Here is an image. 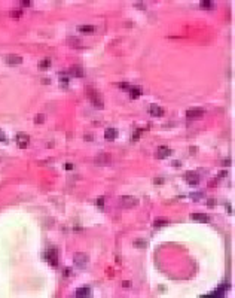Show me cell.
I'll use <instances>...</instances> for the list:
<instances>
[{
  "label": "cell",
  "instance_id": "obj_1",
  "mask_svg": "<svg viewBox=\"0 0 235 298\" xmlns=\"http://www.w3.org/2000/svg\"><path fill=\"white\" fill-rule=\"evenodd\" d=\"M88 97H89L91 103H92L94 106H95V107H98V109H103V107H104V103H103V97L100 96V93H97L95 89L89 88V89H88Z\"/></svg>",
  "mask_w": 235,
  "mask_h": 298
},
{
  "label": "cell",
  "instance_id": "obj_2",
  "mask_svg": "<svg viewBox=\"0 0 235 298\" xmlns=\"http://www.w3.org/2000/svg\"><path fill=\"white\" fill-rule=\"evenodd\" d=\"M15 140H16L18 148H21V149H26V148L28 146V143H30V137H28L27 134H24V133H18Z\"/></svg>",
  "mask_w": 235,
  "mask_h": 298
},
{
  "label": "cell",
  "instance_id": "obj_3",
  "mask_svg": "<svg viewBox=\"0 0 235 298\" xmlns=\"http://www.w3.org/2000/svg\"><path fill=\"white\" fill-rule=\"evenodd\" d=\"M73 261H75V265H76V267L83 268V267H86V265H88L89 258H88V255H86V254H76V255H75V258H73Z\"/></svg>",
  "mask_w": 235,
  "mask_h": 298
},
{
  "label": "cell",
  "instance_id": "obj_4",
  "mask_svg": "<svg viewBox=\"0 0 235 298\" xmlns=\"http://www.w3.org/2000/svg\"><path fill=\"white\" fill-rule=\"evenodd\" d=\"M186 116H187V119H201L204 116V109H199V107L189 109L186 112Z\"/></svg>",
  "mask_w": 235,
  "mask_h": 298
},
{
  "label": "cell",
  "instance_id": "obj_5",
  "mask_svg": "<svg viewBox=\"0 0 235 298\" xmlns=\"http://www.w3.org/2000/svg\"><path fill=\"white\" fill-rule=\"evenodd\" d=\"M45 259L49 261L54 267H57V264H58V254H57V250H55V249L48 250V252L45 254Z\"/></svg>",
  "mask_w": 235,
  "mask_h": 298
},
{
  "label": "cell",
  "instance_id": "obj_6",
  "mask_svg": "<svg viewBox=\"0 0 235 298\" xmlns=\"http://www.w3.org/2000/svg\"><path fill=\"white\" fill-rule=\"evenodd\" d=\"M184 179H186V182L189 183L191 187H197L198 183H199V176L195 173V172H191V173H186L184 174Z\"/></svg>",
  "mask_w": 235,
  "mask_h": 298
},
{
  "label": "cell",
  "instance_id": "obj_7",
  "mask_svg": "<svg viewBox=\"0 0 235 298\" xmlns=\"http://www.w3.org/2000/svg\"><path fill=\"white\" fill-rule=\"evenodd\" d=\"M68 75L73 76V78H83L85 76V70L82 67H79V66H72V67H70V70H68Z\"/></svg>",
  "mask_w": 235,
  "mask_h": 298
},
{
  "label": "cell",
  "instance_id": "obj_8",
  "mask_svg": "<svg viewBox=\"0 0 235 298\" xmlns=\"http://www.w3.org/2000/svg\"><path fill=\"white\" fill-rule=\"evenodd\" d=\"M110 159H112V157L109 154H100L95 157V164L97 166H106V164H110Z\"/></svg>",
  "mask_w": 235,
  "mask_h": 298
},
{
  "label": "cell",
  "instance_id": "obj_9",
  "mask_svg": "<svg viewBox=\"0 0 235 298\" xmlns=\"http://www.w3.org/2000/svg\"><path fill=\"white\" fill-rule=\"evenodd\" d=\"M170 155H171V149H170V148H167V146H159V148H158L156 157H158L159 159H164V158H167V157H170Z\"/></svg>",
  "mask_w": 235,
  "mask_h": 298
},
{
  "label": "cell",
  "instance_id": "obj_10",
  "mask_svg": "<svg viewBox=\"0 0 235 298\" xmlns=\"http://www.w3.org/2000/svg\"><path fill=\"white\" fill-rule=\"evenodd\" d=\"M122 204L125 207H131V206H137L138 204V200L135 197H130V195H124L122 197Z\"/></svg>",
  "mask_w": 235,
  "mask_h": 298
},
{
  "label": "cell",
  "instance_id": "obj_11",
  "mask_svg": "<svg viewBox=\"0 0 235 298\" xmlns=\"http://www.w3.org/2000/svg\"><path fill=\"white\" fill-rule=\"evenodd\" d=\"M149 113L152 116H162L164 115V109L159 107L158 104H150L149 106Z\"/></svg>",
  "mask_w": 235,
  "mask_h": 298
},
{
  "label": "cell",
  "instance_id": "obj_12",
  "mask_svg": "<svg viewBox=\"0 0 235 298\" xmlns=\"http://www.w3.org/2000/svg\"><path fill=\"white\" fill-rule=\"evenodd\" d=\"M6 63L9 66H19L22 63V58L18 55H9V57H6Z\"/></svg>",
  "mask_w": 235,
  "mask_h": 298
},
{
  "label": "cell",
  "instance_id": "obj_13",
  "mask_svg": "<svg viewBox=\"0 0 235 298\" xmlns=\"http://www.w3.org/2000/svg\"><path fill=\"white\" fill-rule=\"evenodd\" d=\"M191 218L197 222H208V216L204 215V213H192Z\"/></svg>",
  "mask_w": 235,
  "mask_h": 298
},
{
  "label": "cell",
  "instance_id": "obj_14",
  "mask_svg": "<svg viewBox=\"0 0 235 298\" xmlns=\"http://www.w3.org/2000/svg\"><path fill=\"white\" fill-rule=\"evenodd\" d=\"M116 136H118V131L115 130V128H107L106 131H104V137L107 140H113V139H116Z\"/></svg>",
  "mask_w": 235,
  "mask_h": 298
},
{
  "label": "cell",
  "instance_id": "obj_15",
  "mask_svg": "<svg viewBox=\"0 0 235 298\" xmlns=\"http://www.w3.org/2000/svg\"><path fill=\"white\" fill-rule=\"evenodd\" d=\"M91 289L89 288H78L76 289V297H89Z\"/></svg>",
  "mask_w": 235,
  "mask_h": 298
},
{
  "label": "cell",
  "instance_id": "obj_16",
  "mask_svg": "<svg viewBox=\"0 0 235 298\" xmlns=\"http://www.w3.org/2000/svg\"><path fill=\"white\" fill-rule=\"evenodd\" d=\"M130 94H131V99H137L140 94H142V88L140 86H131L130 88Z\"/></svg>",
  "mask_w": 235,
  "mask_h": 298
},
{
  "label": "cell",
  "instance_id": "obj_17",
  "mask_svg": "<svg viewBox=\"0 0 235 298\" xmlns=\"http://www.w3.org/2000/svg\"><path fill=\"white\" fill-rule=\"evenodd\" d=\"M51 67V60L49 58H43L40 63H39V69L40 70H46V69Z\"/></svg>",
  "mask_w": 235,
  "mask_h": 298
},
{
  "label": "cell",
  "instance_id": "obj_18",
  "mask_svg": "<svg viewBox=\"0 0 235 298\" xmlns=\"http://www.w3.org/2000/svg\"><path fill=\"white\" fill-rule=\"evenodd\" d=\"M78 30H79L80 33H94L95 27H94V26H79Z\"/></svg>",
  "mask_w": 235,
  "mask_h": 298
},
{
  "label": "cell",
  "instance_id": "obj_19",
  "mask_svg": "<svg viewBox=\"0 0 235 298\" xmlns=\"http://www.w3.org/2000/svg\"><path fill=\"white\" fill-rule=\"evenodd\" d=\"M199 5H201V8H204V9H214V8H216V5H214L213 2H208V0H204V2H201Z\"/></svg>",
  "mask_w": 235,
  "mask_h": 298
},
{
  "label": "cell",
  "instance_id": "obj_20",
  "mask_svg": "<svg viewBox=\"0 0 235 298\" xmlns=\"http://www.w3.org/2000/svg\"><path fill=\"white\" fill-rule=\"evenodd\" d=\"M167 224H168V221H167V219L159 218V219H156V221L153 222V227H155V228H159V227H164V225H167Z\"/></svg>",
  "mask_w": 235,
  "mask_h": 298
},
{
  "label": "cell",
  "instance_id": "obj_21",
  "mask_svg": "<svg viewBox=\"0 0 235 298\" xmlns=\"http://www.w3.org/2000/svg\"><path fill=\"white\" fill-rule=\"evenodd\" d=\"M134 246L138 247V249H143V247L147 246V242H146V240H135V242H134Z\"/></svg>",
  "mask_w": 235,
  "mask_h": 298
},
{
  "label": "cell",
  "instance_id": "obj_22",
  "mask_svg": "<svg viewBox=\"0 0 235 298\" xmlns=\"http://www.w3.org/2000/svg\"><path fill=\"white\" fill-rule=\"evenodd\" d=\"M68 42H70V45H72V46L80 48V43H79V39H76V37H72V39H68Z\"/></svg>",
  "mask_w": 235,
  "mask_h": 298
},
{
  "label": "cell",
  "instance_id": "obj_23",
  "mask_svg": "<svg viewBox=\"0 0 235 298\" xmlns=\"http://www.w3.org/2000/svg\"><path fill=\"white\" fill-rule=\"evenodd\" d=\"M118 86H119V88H124V89H127V91H130V88H131V85L127 84V82H119V84H118Z\"/></svg>",
  "mask_w": 235,
  "mask_h": 298
},
{
  "label": "cell",
  "instance_id": "obj_24",
  "mask_svg": "<svg viewBox=\"0 0 235 298\" xmlns=\"http://www.w3.org/2000/svg\"><path fill=\"white\" fill-rule=\"evenodd\" d=\"M11 16H12V18H19V16H21V11H12V12H11Z\"/></svg>",
  "mask_w": 235,
  "mask_h": 298
},
{
  "label": "cell",
  "instance_id": "obj_25",
  "mask_svg": "<svg viewBox=\"0 0 235 298\" xmlns=\"http://www.w3.org/2000/svg\"><path fill=\"white\" fill-rule=\"evenodd\" d=\"M103 204H104V197H100L97 200V206H98V207H103Z\"/></svg>",
  "mask_w": 235,
  "mask_h": 298
},
{
  "label": "cell",
  "instance_id": "obj_26",
  "mask_svg": "<svg viewBox=\"0 0 235 298\" xmlns=\"http://www.w3.org/2000/svg\"><path fill=\"white\" fill-rule=\"evenodd\" d=\"M34 122H36V124H42V122H43V115H42V113L34 119Z\"/></svg>",
  "mask_w": 235,
  "mask_h": 298
},
{
  "label": "cell",
  "instance_id": "obj_27",
  "mask_svg": "<svg viewBox=\"0 0 235 298\" xmlns=\"http://www.w3.org/2000/svg\"><path fill=\"white\" fill-rule=\"evenodd\" d=\"M5 140H6V134L0 130V142H5Z\"/></svg>",
  "mask_w": 235,
  "mask_h": 298
},
{
  "label": "cell",
  "instance_id": "obj_28",
  "mask_svg": "<svg viewBox=\"0 0 235 298\" xmlns=\"http://www.w3.org/2000/svg\"><path fill=\"white\" fill-rule=\"evenodd\" d=\"M207 204L210 206V207H211V206H216V200H213V198H210V200L207 201Z\"/></svg>",
  "mask_w": 235,
  "mask_h": 298
},
{
  "label": "cell",
  "instance_id": "obj_29",
  "mask_svg": "<svg viewBox=\"0 0 235 298\" xmlns=\"http://www.w3.org/2000/svg\"><path fill=\"white\" fill-rule=\"evenodd\" d=\"M135 6H137L138 9H146V5H145V3H135Z\"/></svg>",
  "mask_w": 235,
  "mask_h": 298
},
{
  "label": "cell",
  "instance_id": "obj_30",
  "mask_svg": "<svg viewBox=\"0 0 235 298\" xmlns=\"http://www.w3.org/2000/svg\"><path fill=\"white\" fill-rule=\"evenodd\" d=\"M21 5H22V6H30V5H31V2H28V0H26V2H24V0H22V2H21Z\"/></svg>",
  "mask_w": 235,
  "mask_h": 298
},
{
  "label": "cell",
  "instance_id": "obj_31",
  "mask_svg": "<svg viewBox=\"0 0 235 298\" xmlns=\"http://www.w3.org/2000/svg\"><path fill=\"white\" fill-rule=\"evenodd\" d=\"M64 167H66V170H73V164H68V163H67Z\"/></svg>",
  "mask_w": 235,
  "mask_h": 298
},
{
  "label": "cell",
  "instance_id": "obj_32",
  "mask_svg": "<svg viewBox=\"0 0 235 298\" xmlns=\"http://www.w3.org/2000/svg\"><path fill=\"white\" fill-rule=\"evenodd\" d=\"M153 182H155V183H156V185H161V183H162V182H164V179H159V177H158V179H155V180H153Z\"/></svg>",
  "mask_w": 235,
  "mask_h": 298
},
{
  "label": "cell",
  "instance_id": "obj_33",
  "mask_svg": "<svg viewBox=\"0 0 235 298\" xmlns=\"http://www.w3.org/2000/svg\"><path fill=\"white\" fill-rule=\"evenodd\" d=\"M173 166H174V167H180L182 164H180V161H174V163H173Z\"/></svg>",
  "mask_w": 235,
  "mask_h": 298
},
{
  "label": "cell",
  "instance_id": "obj_34",
  "mask_svg": "<svg viewBox=\"0 0 235 298\" xmlns=\"http://www.w3.org/2000/svg\"><path fill=\"white\" fill-rule=\"evenodd\" d=\"M42 84H51L49 79H42Z\"/></svg>",
  "mask_w": 235,
  "mask_h": 298
},
{
  "label": "cell",
  "instance_id": "obj_35",
  "mask_svg": "<svg viewBox=\"0 0 235 298\" xmlns=\"http://www.w3.org/2000/svg\"><path fill=\"white\" fill-rule=\"evenodd\" d=\"M85 139H86V140H92V136L88 134V136H85Z\"/></svg>",
  "mask_w": 235,
  "mask_h": 298
},
{
  "label": "cell",
  "instance_id": "obj_36",
  "mask_svg": "<svg viewBox=\"0 0 235 298\" xmlns=\"http://www.w3.org/2000/svg\"><path fill=\"white\" fill-rule=\"evenodd\" d=\"M122 285H124V288H128V286H130V282H124Z\"/></svg>",
  "mask_w": 235,
  "mask_h": 298
},
{
  "label": "cell",
  "instance_id": "obj_37",
  "mask_svg": "<svg viewBox=\"0 0 235 298\" xmlns=\"http://www.w3.org/2000/svg\"><path fill=\"white\" fill-rule=\"evenodd\" d=\"M64 274H66V276H68V274H70V268H67V270L64 271Z\"/></svg>",
  "mask_w": 235,
  "mask_h": 298
}]
</instances>
